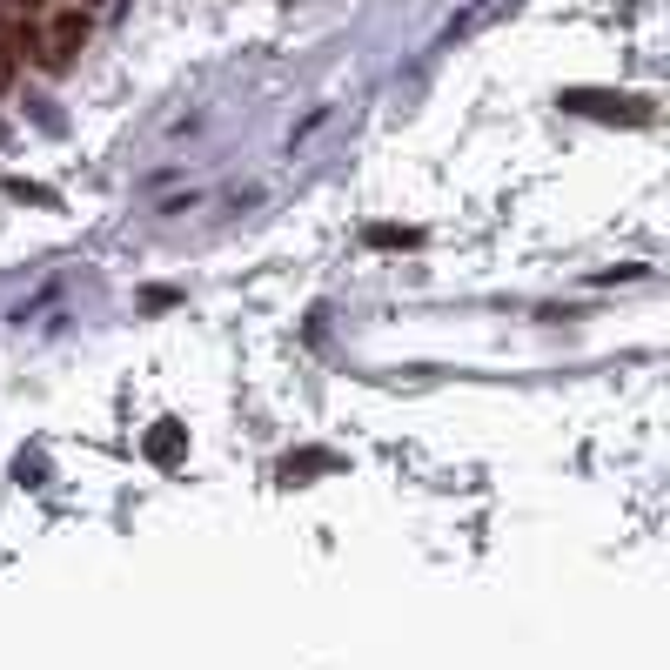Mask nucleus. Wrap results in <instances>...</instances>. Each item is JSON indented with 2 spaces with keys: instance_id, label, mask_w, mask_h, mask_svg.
<instances>
[{
  "instance_id": "nucleus-2",
  "label": "nucleus",
  "mask_w": 670,
  "mask_h": 670,
  "mask_svg": "<svg viewBox=\"0 0 670 670\" xmlns=\"http://www.w3.org/2000/svg\"><path fill=\"white\" fill-rule=\"evenodd\" d=\"M41 14H47V0H0V27H14V34H27Z\"/></svg>"
},
{
  "instance_id": "nucleus-1",
  "label": "nucleus",
  "mask_w": 670,
  "mask_h": 670,
  "mask_svg": "<svg viewBox=\"0 0 670 670\" xmlns=\"http://www.w3.org/2000/svg\"><path fill=\"white\" fill-rule=\"evenodd\" d=\"M88 34H94V21L81 0H47V14L27 27V61L47 67V74H67L74 54L88 47Z\"/></svg>"
}]
</instances>
